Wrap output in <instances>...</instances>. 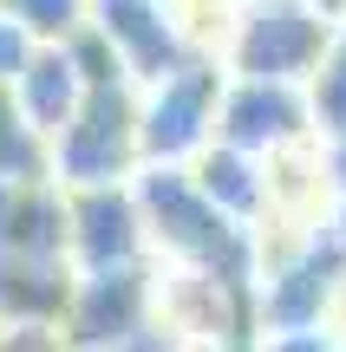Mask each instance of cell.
I'll use <instances>...</instances> for the list:
<instances>
[{
    "label": "cell",
    "mask_w": 346,
    "mask_h": 352,
    "mask_svg": "<svg viewBox=\"0 0 346 352\" xmlns=\"http://www.w3.org/2000/svg\"><path fill=\"white\" fill-rule=\"evenodd\" d=\"M0 183H52V144L26 124L13 85H0Z\"/></svg>",
    "instance_id": "cell-12"
},
{
    "label": "cell",
    "mask_w": 346,
    "mask_h": 352,
    "mask_svg": "<svg viewBox=\"0 0 346 352\" xmlns=\"http://www.w3.org/2000/svg\"><path fill=\"white\" fill-rule=\"evenodd\" d=\"M0 327H7V320H0Z\"/></svg>",
    "instance_id": "cell-18"
},
{
    "label": "cell",
    "mask_w": 346,
    "mask_h": 352,
    "mask_svg": "<svg viewBox=\"0 0 346 352\" xmlns=\"http://www.w3.org/2000/svg\"><path fill=\"white\" fill-rule=\"evenodd\" d=\"M229 65L222 59H183L177 72L138 85V144L144 164H196L216 144V111Z\"/></svg>",
    "instance_id": "cell-1"
},
{
    "label": "cell",
    "mask_w": 346,
    "mask_h": 352,
    "mask_svg": "<svg viewBox=\"0 0 346 352\" xmlns=\"http://www.w3.org/2000/svg\"><path fill=\"white\" fill-rule=\"evenodd\" d=\"M307 111H314V144H346V26L307 78Z\"/></svg>",
    "instance_id": "cell-13"
},
{
    "label": "cell",
    "mask_w": 346,
    "mask_h": 352,
    "mask_svg": "<svg viewBox=\"0 0 346 352\" xmlns=\"http://www.w3.org/2000/svg\"><path fill=\"white\" fill-rule=\"evenodd\" d=\"M0 352H72L59 320H7L0 327Z\"/></svg>",
    "instance_id": "cell-15"
},
{
    "label": "cell",
    "mask_w": 346,
    "mask_h": 352,
    "mask_svg": "<svg viewBox=\"0 0 346 352\" xmlns=\"http://www.w3.org/2000/svg\"><path fill=\"white\" fill-rule=\"evenodd\" d=\"M33 52H39V39L26 33L20 20H7V13H0V85H13V78L33 65Z\"/></svg>",
    "instance_id": "cell-16"
},
{
    "label": "cell",
    "mask_w": 346,
    "mask_h": 352,
    "mask_svg": "<svg viewBox=\"0 0 346 352\" xmlns=\"http://www.w3.org/2000/svg\"><path fill=\"white\" fill-rule=\"evenodd\" d=\"M0 13L20 20L39 46H65V39L91 20V0H0Z\"/></svg>",
    "instance_id": "cell-14"
},
{
    "label": "cell",
    "mask_w": 346,
    "mask_h": 352,
    "mask_svg": "<svg viewBox=\"0 0 346 352\" xmlns=\"http://www.w3.org/2000/svg\"><path fill=\"white\" fill-rule=\"evenodd\" d=\"M190 176L203 183V196L216 202L229 222H242V228L268 222V157H248V151H235V144H209L190 164Z\"/></svg>",
    "instance_id": "cell-10"
},
{
    "label": "cell",
    "mask_w": 346,
    "mask_h": 352,
    "mask_svg": "<svg viewBox=\"0 0 346 352\" xmlns=\"http://www.w3.org/2000/svg\"><path fill=\"white\" fill-rule=\"evenodd\" d=\"M91 26L111 39V52L125 59V72L138 78V85H151V78L177 72V65L190 59L170 0H91Z\"/></svg>",
    "instance_id": "cell-7"
},
{
    "label": "cell",
    "mask_w": 346,
    "mask_h": 352,
    "mask_svg": "<svg viewBox=\"0 0 346 352\" xmlns=\"http://www.w3.org/2000/svg\"><path fill=\"white\" fill-rule=\"evenodd\" d=\"M59 327L72 340V352H131L138 340H151L157 333V261L78 274Z\"/></svg>",
    "instance_id": "cell-4"
},
{
    "label": "cell",
    "mask_w": 346,
    "mask_h": 352,
    "mask_svg": "<svg viewBox=\"0 0 346 352\" xmlns=\"http://www.w3.org/2000/svg\"><path fill=\"white\" fill-rule=\"evenodd\" d=\"M13 98H20L26 124H33L39 138L52 144V138H59V131L78 118V104L91 98V85H85V72H78L72 46H39L33 65L13 78Z\"/></svg>",
    "instance_id": "cell-9"
},
{
    "label": "cell",
    "mask_w": 346,
    "mask_h": 352,
    "mask_svg": "<svg viewBox=\"0 0 346 352\" xmlns=\"http://www.w3.org/2000/svg\"><path fill=\"white\" fill-rule=\"evenodd\" d=\"M216 144H235L248 157H274L314 144V111H307V85L288 78H235L222 85V111H216Z\"/></svg>",
    "instance_id": "cell-5"
},
{
    "label": "cell",
    "mask_w": 346,
    "mask_h": 352,
    "mask_svg": "<svg viewBox=\"0 0 346 352\" xmlns=\"http://www.w3.org/2000/svg\"><path fill=\"white\" fill-rule=\"evenodd\" d=\"M334 39H340V20H327L314 0H242L222 65L235 78H288V85H307Z\"/></svg>",
    "instance_id": "cell-2"
},
{
    "label": "cell",
    "mask_w": 346,
    "mask_h": 352,
    "mask_svg": "<svg viewBox=\"0 0 346 352\" xmlns=\"http://www.w3.org/2000/svg\"><path fill=\"white\" fill-rule=\"evenodd\" d=\"M78 287L72 261H39V254H0V320H65Z\"/></svg>",
    "instance_id": "cell-11"
},
{
    "label": "cell",
    "mask_w": 346,
    "mask_h": 352,
    "mask_svg": "<svg viewBox=\"0 0 346 352\" xmlns=\"http://www.w3.org/2000/svg\"><path fill=\"white\" fill-rule=\"evenodd\" d=\"M72 209V267L98 274V267H131L151 261V235H144V209L131 183H91V189H65Z\"/></svg>",
    "instance_id": "cell-6"
},
{
    "label": "cell",
    "mask_w": 346,
    "mask_h": 352,
    "mask_svg": "<svg viewBox=\"0 0 346 352\" xmlns=\"http://www.w3.org/2000/svg\"><path fill=\"white\" fill-rule=\"evenodd\" d=\"M183 352H255V340H222V346H183Z\"/></svg>",
    "instance_id": "cell-17"
},
{
    "label": "cell",
    "mask_w": 346,
    "mask_h": 352,
    "mask_svg": "<svg viewBox=\"0 0 346 352\" xmlns=\"http://www.w3.org/2000/svg\"><path fill=\"white\" fill-rule=\"evenodd\" d=\"M72 209L59 183H0V254L72 261Z\"/></svg>",
    "instance_id": "cell-8"
},
{
    "label": "cell",
    "mask_w": 346,
    "mask_h": 352,
    "mask_svg": "<svg viewBox=\"0 0 346 352\" xmlns=\"http://www.w3.org/2000/svg\"><path fill=\"white\" fill-rule=\"evenodd\" d=\"M144 170L138 144V85H98L78 118L52 138V183L91 189V183H131Z\"/></svg>",
    "instance_id": "cell-3"
}]
</instances>
